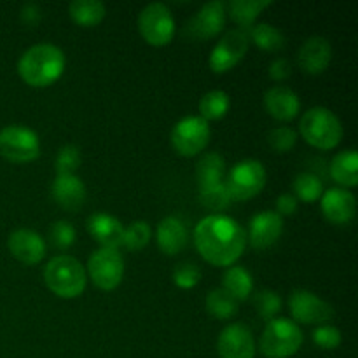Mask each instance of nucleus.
Masks as SVG:
<instances>
[{"mask_svg": "<svg viewBox=\"0 0 358 358\" xmlns=\"http://www.w3.org/2000/svg\"><path fill=\"white\" fill-rule=\"evenodd\" d=\"M268 173L261 161L243 159L227 173L226 185L233 201H248L264 189Z\"/></svg>", "mask_w": 358, "mask_h": 358, "instance_id": "7", "label": "nucleus"}, {"mask_svg": "<svg viewBox=\"0 0 358 358\" xmlns=\"http://www.w3.org/2000/svg\"><path fill=\"white\" fill-rule=\"evenodd\" d=\"M87 231L101 245V248H119L122 245L124 226L108 213H93L87 219Z\"/></svg>", "mask_w": 358, "mask_h": 358, "instance_id": "22", "label": "nucleus"}, {"mask_svg": "<svg viewBox=\"0 0 358 358\" xmlns=\"http://www.w3.org/2000/svg\"><path fill=\"white\" fill-rule=\"evenodd\" d=\"M222 290H226L238 303L247 301L254 290V280L250 273L241 266H229L222 276Z\"/></svg>", "mask_w": 358, "mask_h": 358, "instance_id": "26", "label": "nucleus"}, {"mask_svg": "<svg viewBox=\"0 0 358 358\" xmlns=\"http://www.w3.org/2000/svg\"><path fill=\"white\" fill-rule=\"evenodd\" d=\"M268 140L273 150H276V152H289L296 145L297 133L292 128H289V126H280V128L271 129Z\"/></svg>", "mask_w": 358, "mask_h": 358, "instance_id": "39", "label": "nucleus"}, {"mask_svg": "<svg viewBox=\"0 0 358 358\" xmlns=\"http://www.w3.org/2000/svg\"><path fill=\"white\" fill-rule=\"evenodd\" d=\"M283 233V219L276 212H261L252 217L248 224V241L255 250L271 248Z\"/></svg>", "mask_w": 358, "mask_h": 358, "instance_id": "15", "label": "nucleus"}, {"mask_svg": "<svg viewBox=\"0 0 358 358\" xmlns=\"http://www.w3.org/2000/svg\"><path fill=\"white\" fill-rule=\"evenodd\" d=\"M248 45H250V41H248L247 31L240 30V28L227 31L210 52V69L215 73L227 72L243 59L248 51Z\"/></svg>", "mask_w": 358, "mask_h": 358, "instance_id": "12", "label": "nucleus"}, {"mask_svg": "<svg viewBox=\"0 0 358 358\" xmlns=\"http://www.w3.org/2000/svg\"><path fill=\"white\" fill-rule=\"evenodd\" d=\"M199 199H201V203L206 206V208L215 210V212H220V210L227 208V206L233 203L229 191H227L226 182L212 185V187L199 189Z\"/></svg>", "mask_w": 358, "mask_h": 358, "instance_id": "33", "label": "nucleus"}, {"mask_svg": "<svg viewBox=\"0 0 358 358\" xmlns=\"http://www.w3.org/2000/svg\"><path fill=\"white\" fill-rule=\"evenodd\" d=\"M210 136H212V131H210L208 121H205L201 115H187L173 126L170 140L177 154L192 157L205 150Z\"/></svg>", "mask_w": 358, "mask_h": 358, "instance_id": "9", "label": "nucleus"}, {"mask_svg": "<svg viewBox=\"0 0 358 358\" xmlns=\"http://www.w3.org/2000/svg\"><path fill=\"white\" fill-rule=\"evenodd\" d=\"M247 35L248 41L269 52L280 51L285 45V37L282 31L269 23H255L254 27L248 28Z\"/></svg>", "mask_w": 358, "mask_h": 358, "instance_id": "28", "label": "nucleus"}, {"mask_svg": "<svg viewBox=\"0 0 358 358\" xmlns=\"http://www.w3.org/2000/svg\"><path fill=\"white\" fill-rule=\"evenodd\" d=\"M80 164V150L76 145H65L58 150L55 168L58 175H73Z\"/></svg>", "mask_w": 358, "mask_h": 358, "instance_id": "36", "label": "nucleus"}, {"mask_svg": "<svg viewBox=\"0 0 358 358\" xmlns=\"http://www.w3.org/2000/svg\"><path fill=\"white\" fill-rule=\"evenodd\" d=\"M313 343L322 350H336L341 346L343 334L334 325H318L313 331Z\"/></svg>", "mask_w": 358, "mask_h": 358, "instance_id": "38", "label": "nucleus"}, {"mask_svg": "<svg viewBox=\"0 0 358 358\" xmlns=\"http://www.w3.org/2000/svg\"><path fill=\"white\" fill-rule=\"evenodd\" d=\"M269 6L271 0H233L226 3V10H229L231 20L240 27V30L247 31L254 27L259 14Z\"/></svg>", "mask_w": 358, "mask_h": 358, "instance_id": "25", "label": "nucleus"}, {"mask_svg": "<svg viewBox=\"0 0 358 358\" xmlns=\"http://www.w3.org/2000/svg\"><path fill=\"white\" fill-rule=\"evenodd\" d=\"M65 52L55 44L42 42L31 45L17 62V73L31 87H45L55 84L65 70Z\"/></svg>", "mask_w": 358, "mask_h": 358, "instance_id": "2", "label": "nucleus"}, {"mask_svg": "<svg viewBox=\"0 0 358 358\" xmlns=\"http://www.w3.org/2000/svg\"><path fill=\"white\" fill-rule=\"evenodd\" d=\"M229 108L231 98L226 91H208L199 100V112H201V117L205 121H219V119H222L229 112Z\"/></svg>", "mask_w": 358, "mask_h": 358, "instance_id": "29", "label": "nucleus"}, {"mask_svg": "<svg viewBox=\"0 0 358 358\" xmlns=\"http://www.w3.org/2000/svg\"><path fill=\"white\" fill-rule=\"evenodd\" d=\"M220 358H254L255 341L252 331L243 324H229L217 341Z\"/></svg>", "mask_w": 358, "mask_h": 358, "instance_id": "13", "label": "nucleus"}, {"mask_svg": "<svg viewBox=\"0 0 358 358\" xmlns=\"http://www.w3.org/2000/svg\"><path fill=\"white\" fill-rule=\"evenodd\" d=\"M297 198L294 194H280V198L276 199V210H278V215H294L297 210Z\"/></svg>", "mask_w": 358, "mask_h": 358, "instance_id": "41", "label": "nucleus"}, {"mask_svg": "<svg viewBox=\"0 0 358 358\" xmlns=\"http://www.w3.org/2000/svg\"><path fill=\"white\" fill-rule=\"evenodd\" d=\"M194 245L206 262L229 268L243 255L247 231L233 217L212 213L199 220L194 227Z\"/></svg>", "mask_w": 358, "mask_h": 358, "instance_id": "1", "label": "nucleus"}, {"mask_svg": "<svg viewBox=\"0 0 358 358\" xmlns=\"http://www.w3.org/2000/svg\"><path fill=\"white\" fill-rule=\"evenodd\" d=\"M320 206L329 222L345 226V224L352 222L353 217H355L357 201L355 196L348 189L332 187L322 194Z\"/></svg>", "mask_w": 358, "mask_h": 358, "instance_id": "17", "label": "nucleus"}, {"mask_svg": "<svg viewBox=\"0 0 358 358\" xmlns=\"http://www.w3.org/2000/svg\"><path fill=\"white\" fill-rule=\"evenodd\" d=\"M196 178H198L199 189L226 182V159L217 152L201 156V159L196 164Z\"/></svg>", "mask_w": 358, "mask_h": 358, "instance_id": "23", "label": "nucleus"}, {"mask_svg": "<svg viewBox=\"0 0 358 358\" xmlns=\"http://www.w3.org/2000/svg\"><path fill=\"white\" fill-rule=\"evenodd\" d=\"M138 30L147 44L163 48L173 41L175 20L166 3H149L138 14Z\"/></svg>", "mask_w": 358, "mask_h": 358, "instance_id": "8", "label": "nucleus"}, {"mask_svg": "<svg viewBox=\"0 0 358 358\" xmlns=\"http://www.w3.org/2000/svg\"><path fill=\"white\" fill-rule=\"evenodd\" d=\"M292 73V66H290V62L285 58H276L273 59L271 65H269V77L273 80H285L287 77Z\"/></svg>", "mask_w": 358, "mask_h": 358, "instance_id": "40", "label": "nucleus"}, {"mask_svg": "<svg viewBox=\"0 0 358 358\" xmlns=\"http://www.w3.org/2000/svg\"><path fill=\"white\" fill-rule=\"evenodd\" d=\"M294 192L296 198L304 203H315L324 194V184L320 178L310 171H303L294 178Z\"/></svg>", "mask_w": 358, "mask_h": 358, "instance_id": "31", "label": "nucleus"}, {"mask_svg": "<svg viewBox=\"0 0 358 358\" xmlns=\"http://www.w3.org/2000/svg\"><path fill=\"white\" fill-rule=\"evenodd\" d=\"M299 131L310 145L320 150L334 149L343 138V124L338 115L325 107H313L301 117Z\"/></svg>", "mask_w": 358, "mask_h": 358, "instance_id": "4", "label": "nucleus"}, {"mask_svg": "<svg viewBox=\"0 0 358 358\" xmlns=\"http://www.w3.org/2000/svg\"><path fill=\"white\" fill-rule=\"evenodd\" d=\"M86 275L101 290H114L124 276V259L117 248H98L87 259Z\"/></svg>", "mask_w": 358, "mask_h": 358, "instance_id": "10", "label": "nucleus"}, {"mask_svg": "<svg viewBox=\"0 0 358 358\" xmlns=\"http://www.w3.org/2000/svg\"><path fill=\"white\" fill-rule=\"evenodd\" d=\"M69 14L79 27H96L105 20L107 9L100 0H73L69 7Z\"/></svg>", "mask_w": 358, "mask_h": 358, "instance_id": "27", "label": "nucleus"}, {"mask_svg": "<svg viewBox=\"0 0 358 358\" xmlns=\"http://www.w3.org/2000/svg\"><path fill=\"white\" fill-rule=\"evenodd\" d=\"M41 17H42V13H41V7H38L37 3H27V6L21 9V21H23L24 24H28V27L37 24L38 21H41Z\"/></svg>", "mask_w": 358, "mask_h": 358, "instance_id": "42", "label": "nucleus"}, {"mask_svg": "<svg viewBox=\"0 0 358 358\" xmlns=\"http://www.w3.org/2000/svg\"><path fill=\"white\" fill-rule=\"evenodd\" d=\"M206 310L217 320H229L238 313V301L233 299L226 290L215 289L206 296Z\"/></svg>", "mask_w": 358, "mask_h": 358, "instance_id": "30", "label": "nucleus"}, {"mask_svg": "<svg viewBox=\"0 0 358 358\" xmlns=\"http://www.w3.org/2000/svg\"><path fill=\"white\" fill-rule=\"evenodd\" d=\"M226 14V3L220 2V0L205 3L189 23V31H191L192 37L199 38V41L217 37L224 30Z\"/></svg>", "mask_w": 358, "mask_h": 358, "instance_id": "16", "label": "nucleus"}, {"mask_svg": "<svg viewBox=\"0 0 358 358\" xmlns=\"http://www.w3.org/2000/svg\"><path fill=\"white\" fill-rule=\"evenodd\" d=\"M150 241V226L143 220H136V222L129 224L124 227L122 233V247H126L131 252H138L145 248Z\"/></svg>", "mask_w": 358, "mask_h": 358, "instance_id": "32", "label": "nucleus"}, {"mask_svg": "<svg viewBox=\"0 0 358 358\" xmlns=\"http://www.w3.org/2000/svg\"><path fill=\"white\" fill-rule=\"evenodd\" d=\"M304 334L289 318H273L261 336V352L266 358H289L303 346Z\"/></svg>", "mask_w": 358, "mask_h": 358, "instance_id": "5", "label": "nucleus"}, {"mask_svg": "<svg viewBox=\"0 0 358 358\" xmlns=\"http://www.w3.org/2000/svg\"><path fill=\"white\" fill-rule=\"evenodd\" d=\"M264 107L271 117L278 121H292L301 110V100L290 87L273 86L264 94Z\"/></svg>", "mask_w": 358, "mask_h": 358, "instance_id": "20", "label": "nucleus"}, {"mask_svg": "<svg viewBox=\"0 0 358 358\" xmlns=\"http://www.w3.org/2000/svg\"><path fill=\"white\" fill-rule=\"evenodd\" d=\"M255 310H257L259 317L266 322H271L276 315L282 311V297L278 296V292H273V290H261V292L255 294Z\"/></svg>", "mask_w": 358, "mask_h": 358, "instance_id": "34", "label": "nucleus"}, {"mask_svg": "<svg viewBox=\"0 0 358 358\" xmlns=\"http://www.w3.org/2000/svg\"><path fill=\"white\" fill-rule=\"evenodd\" d=\"M44 282L55 296L73 299L86 289V268L72 255H56L45 264Z\"/></svg>", "mask_w": 358, "mask_h": 358, "instance_id": "3", "label": "nucleus"}, {"mask_svg": "<svg viewBox=\"0 0 358 358\" xmlns=\"http://www.w3.org/2000/svg\"><path fill=\"white\" fill-rule=\"evenodd\" d=\"M76 227L66 220H58L49 227V241L58 250H69L76 243Z\"/></svg>", "mask_w": 358, "mask_h": 358, "instance_id": "35", "label": "nucleus"}, {"mask_svg": "<svg viewBox=\"0 0 358 358\" xmlns=\"http://www.w3.org/2000/svg\"><path fill=\"white\" fill-rule=\"evenodd\" d=\"M51 196L63 210L77 212L86 203V185L77 175H58L51 185Z\"/></svg>", "mask_w": 358, "mask_h": 358, "instance_id": "19", "label": "nucleus"}, {"mask_svg": "<svg viewBox=\"0 0 358 358\" xmlns=\"http://www.w3.org/2000/svg\"><path fill=\"white\" fill-rule=\"evenodd\" d=\"M331 175L343 189L358 184V154L357 150H343L336 154L331 163Z\"/></svg>", "mask_w": 358, "mask_h": 358, "instance_id": "24", "label": "nucleus"}, {"mask_svg": "<svg viewBox=\"0 0 358 358\" xmlns=\"http://www.w3.org/2000/svg\"><path fill=\"white\" fill-rule=\"evenodd\" d=\"M0 156L10 163H31L41 156L38 135L28 126H6L0 129Z\"/></svg>", "mask_w": 358, "mask_h": 358, "instance_id": "6", "label": "nucleus"}, {"mask_svg": "<svg viewBox=\"0 0 358 358\" xmlns=\"http://www.w3.org/2000/svg\"><path fill=\"white\" fill-rule=\"evenodd\" d=\"M201 280V269L192 262H182L173 269V283L180 289H194Z\"/></svg>", "mask_w": 358, "mask_h": 358, "instance_id": "37", "label": "nucleus"}, {"mask_svg": "<svg viewBox=\"0 0 358 358\" xmlns=\"http://www.w3.org/2000/svg\"><path fill=\"white\" fill-rule=\"evenodd\" d=\"M7 247L16 261L27 266L38 264L48 252L44 238L31 229H16L14 233H10Z\"/></svg>", "mask_w": 358, "mask_h": 358, "instance_id": "14", "label": "nucleus"}, {"mask_svg": "<svg viewBox=\"0 0 358 358\" xmlns=\"http://www.w3.org/2000/svg\"><path fill=\"white\" fill-rule=\"evenodd\" d=\"M289 308L297 325H324L325 322L332 320L334 317V308L310 290H294L290 294Z\"/></svg>", "mask_w": 358, "mask_h": 358, "instance_id": "11", "label": "nucleus"}, {"mask_svg": "<svg viewBox=\"0 0 358 358\" xmlns=\"http://www.w3.org/2000/svg\"><path fill=\"white\" fill-rule=\"evenodd\" d=\"M157 247L163 254L177 255L187 247L189 231L187 226L178 217H164L156 229Z\"/></svg>", "mask_w": 358, "mask_h": 358, "instance_id": "21", "label": "nucleus"}, {"mask_svg": "<svg viewBox=\"0 0 358 358\" xmlns=\"http://www.w3.org/2000/svg\"><path fill=\"white\" fill-rule=\"evenodd\" d=\"M332 59V45L327 38L324 37H310L303 45H301L299 52H297V62L299 66L306 73L311 76H318V73L325 72L327 66L331 65Z\"/></svg>", "mask_w": 358, "mask_h": 358, "instance_id": "18", "label": "nucleus"}]
</instances>
